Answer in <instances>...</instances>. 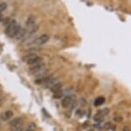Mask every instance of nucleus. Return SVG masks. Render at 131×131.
<instances>
[{
    "label": "nucleus",
    "mask_w": 131,
    "mask_h": 131,
    "mask_svg": "<svg viewBox=\"0 0 131 131\" xmlns=\"http://www.w3.org/2000/svg\"><path fill=\"white\" fill-rule=\"evenodd\" d=\"M21 26L18 25L15 20H12L7 26L5 27V33L7 36H9L10 38H14L15 35L17 34V33L18 32V30L20 29Z\"/></svg>",
    "instance_id": "obj_1"
},
{
    "label": "nucleus",
    "mask_w": 131,
    "mask_h": 131,
    "mask_svg": "<svg viewBox=\"0 0 131 131\" xmlns=\"http://www.w3.org/2000/svg\"><path fill=\"white\" fill-rule=\"evenodd\" d=\"M23 121H24V120H23L22 117L15 118V119L12 120V121L10 122V125H9L10 129L12 131H16V130H18V128H22Z\"/></svg>",
    "instance_id": "obj_2"
},
{
    "label": "nucleus",
    "mask_w": 131,
    "mask_h": 131,
    "mask_svg": "<svg viewBox=\"0 0 131 131\" xmlns=\"http://www.w3.org/2000/svg\"><path fill=\"white\" fill-rule=\"evenodd\" d=\"M48 40H49V35L48 34H42V35H40V36L36 38V39L31 42V43H32L35 47H39V46H41V45H43V44H45L46 42H47Z\"/></svg>",
    "instance_id": "obj_3"
},
{
    "label": "nucleus",
    "mask_w": 131,
    "mask_h": 131,
    "mask_svg": "<svg viewBox=\"0 0 131 131\" xmlns=\"http://www.w3.org/2000/svg\"><path fill=\"white\" fill-rule=\"evenodd\" d=\"M75 100V97L74 95H67L64 98L62 99V101H61V105H62L63 107L67 108V107H71L72 103Z\"/></svg>",
    "instance_id": "obj_4"
},
{
    "label": "nucleus",
    "mask_w": 131,
    "mask_h": 131,
    "mask_svg": "<svg viewBox=\"0 0 131 131\" xmlns=\"http://www.w3.org/2000/svg\"><path fill=\"white\" fill-rule=\"evenodd\" d=\"M45 68V63L43 62L41 63H39L37 64H33V65H30V68H29V71L31 73H32L34 75L35 73H37L38 71H41L42 69Z\"/></svg>",
    "instance_id": "obj_5"
},
{
    "label": "nucleus",
    "mask_w": 131,
    "mask_h": 131,
    "mask_svg": "<svg viewBox=\"0 0 131 131\" xmlns=\"http://www.w3.org/2000/svg\"><path fill=\"white\" fill-rule=\"evenodd\" d=\"M25 33H26V29L25 27H20V29L18 30V32L17 33V34L15 35L14 39L16 41H22L24 39V37L25 36Z\"/></svg>",
    "instance_id": "obj_6"
},
{
    "label": "nucleus",
    "mask_w": 131,
    "mask_h": 131,
    "mask_svg": "<svg viewBox=\"0 0 131 131\" xmlns=\"http://www.w3.org/2000/svg\"><path fill=\"white\" fill-rule=\"evenodd\" d=\"M12 117H13V112L12 110H6L0 115V118H1L2 121H9Z\"/></svg>",
    "instance_id": "obj_7"
},
{
    "label": "nucleus",
    "mask_w": 131,
    "mask_h": 131,
    "mask_svg": "<svg viewBox=\"0 0 131 131\" xmlns=\"http://www.w3.org/2000/svg\"><path fill=\"white\" fill-rule=\"evenodd\" d=\"M48 72H49V71H48V69H46V68H44V69H42L41 71H38L37 73H35L34 76H35L36 77H37V79L44 78V77H47Z\"/></svg>",
    "instance_id": "obj_8"
},
{
    "label": "nucleus",
    "mask_w": 131,
    "mask_h": 131,
    "mask_svg": "<svg viewBox=\"0 0 131 131\" xmlns=\"http://www.w3.org/2000/svg\"><path fill=\"white\" fill-rule=\"evenodd\" d=\"M58 82H59L58 79L55 78V77H48V79L46 80L45 85H46V87H47V88H49V89H51V88H52L55 84L58 83Z\"/></svg>",
    "instance_id": "obj_9"
},
{
    "label": "nucleus",
    "mask_w": 131,
    "mask_h": 131,
    "mask_svg": "<svg viewBox=\"0 0 131 131\" xmlns=\"http://www.w3.org/2000/svg\"><path fill=\"white\" fill-rule=\"evenodd\" d=\"M36 56H38V55L36 54V53H31V52H29V53H27L26 55L23 57V61H24L25 63H28L29 61H31V59H33V58H35Z\"/></svg>",
    "instance_id": "obj_10"
},
{
    "label": "nucleus",
    "mask_w": 131,
    "mask_h": 131,
    "mask_svg": "<svg viewBox=\"0 0 131 131\" xmlns=\"http://www.w3.org/2000/svg\"><path fill=\"white\" fill-rule=\"evenodd\" d=\"M35 25V17H29L28 20H27L26 23H25V28H29V27H32Z\"/></svg>",
    "instance_id": "obj_11"
},
{
    "label": "nucleus",
    "mask_w": 131,
    "mask_h": 131,
    "mask_svg": "<svg viewBox=\"0 0 131 131\" xmlns=\"http://www.w3.org/2000/svg\"><path fill=\"white\" fill-rule=\"evenodd\" d=\"M105 116L102 115V113H101V112H98V113H96L95 115H94V121H96V122H101L103 121V119H104Z\"/></svg>",
    "instance_id": "obj_12"
},
{
    "label": "nucleus",
    "mask_w": 131,
    "mask_h": 131,
    "mask_svg": "<svg viewBox=\"0 0 131 131\" xmlns=\"http://www.w3.org/2000/svg\"><path fill=\"white\" fill-rule=\"evenodd\" d=\"M41 62H43V58L40 57V56H36L35 58H33V59H31V61H29L28 63H27V64H29V65H33V64H37V63H41Z\"/></svg>",
    "instance_id": "obj_13"
},
{
    "label": "nucleus",
    "mask_w": 131,
    "mask_h": 131,
    "mask_svg": "<svg viewBox=\"0 0 131 131\" xmlns=\"http://www.w3.org/2000/svg\"><path fill=\"white\" fill-rule=\"evenodd\" d=\"M60 90H62V84H61L60 82H58V83L55 84L51 88V91L52 92V93H54V92H58V91H60Z\"/></svg>",
    "instance_id": "obj_14"
},
{
    "label": "nucleus",
    "mask_w": 131,
    "mask_h": 131,
    "mask_svg": "<svg viewBox=\"0 0 131 131\" xmlns=\"http://www.w3.org/2000/svg\"><path fill=\"white\" fill-rule=\"evenodd\" d=\"M102 128L104 130H111V129H113L114 128V124L112 123V122L110 121H108V122H106L105 124H103V126H102Z\"/></svg>",
    "instance_id": "obj_15"
},
{
    "label": "nucleus",
    "mask_w": 131,
    "mask_h": 131,
    "mask_svg": "<svg viewBox=\"0 0 131 131\" xmlns=\"http://www.w3.org/2000/svg\"><path fill=\"white\" fill-rule=\"evenodd\" d=\"M105 102V99L103 97H98L95 100H94V106L95 107H99V106H101L103 103Z\"/></svg>",
    "instance_id": "obj_16"
},
{
    "label": "nucleus",
    "mask_w": 131,
    "mask_h": 131,
    "mask_svg": "<svg viewBox=\"0 0 131 131\" xmlns=\"http://www.w3.org/2000/svg\"><path fill=\"white\" fill-rule=\"evenodd\" d=\"M62 96H63V91L62 90L58 91V92H56L53 93V98L54 99H60V98H62Z\"/></svg>",
    "instance_id": "obj_17"
},
{
    "label": "nucleus",
    "mask_w": 131,
    "mask_h": 131,
    "mask_svg": "<svg viewBox=\"0 0 131 131\" xmlns=\"http://www.w3.org/2000/svg\"><path fill=\"white\" fill-rule=\"evenodd\" d=\"M6 8H7V4L6 3H0V13L5 11Z\"/></svg>",
    "instance_id": "obj_18"
},
{
    "label": "nucleus",
    "mask_w": 131,
    "mask_h": 131,
    "mask_svg": "<svg viewBox=\"0 0 131 131\" xmlns=\"http://www.w3.org/2000/svg\"><path fill=\"white\" fill-rule=\"evenodd\" d=\"M114 120H115V121H122V116H115V117L114 118Z\"/></svg>",
    "instance_id": "obj_19"
},
{
    "label": "nucleus",
    "mask_w": 131,
    "mask_h": 131,
    "mask_svg": "<svg viewBox=\"0 0 131 131\" xmlns=\"http://www.w3.org/2000/svg\"><path fill=\"white\" fill-rule=\"evenodd\" d=\"M82 115H83V111H82L81 109H79V110L76 112V115H79L80 117H81Z\"/></svg>",
    "instance_id": "obj_20"
},
{
    "label": "nucleus",
    "mask_w": 131,
    "mask_h": 131,
    "mask_svg": "<svg viewBox=\"0 0 131 131\" xmlns=\"http://www.w3.org/2000/svg\"><path fill=\"white\" fill-rule=\"evenodd\" d=\"M122 131H131V129H130V128H129V127L125 126L123 128H122Z\"/></svg>",
    "instance_id": "obj_21"
},
{
    "label": "nucleus",
    "mask_w": 131,
    "mask_h": 131,
    "mask_svg": "<svg viewBox=\"0 0 131 131\" xmlns=\"http://www.w3.org/2000/svg\"><path fill=\"white\" fill-rule=\"evenodd\" d=\"M3 17H2V13H0V22H1V21H3Z\"/></svg>",
    "instance_id": "obj_22"
},
{
    "label": "nucleus",
    "mask_w": 131,
    "mask_h": 131,
    "mask_svg": "<svg viewBox=\"0 0 131 131\" xmlns=\"http://www.w3.org/2000/svg\"><path fill=\"white\" fill-rule=\"evenodd\" d=\"M1 105H2V100L0 99V107H1Z\"/></svg>",
    "instance_id": "obj_23"
},
{
    "label": "nucleus",
    "mask_w": 131,
    "mask_h": 131,
    "mask_svg": "<svg viewBox=\"0 0 131 131\" xmlns=\"http://www.w3.org/2000/svg\"><path fill=\"white\" fill-rule=\"evenodd\" d=\"M0 126H1V124H0Z\"/></svg>",
    "instance_id": "obj_24"
}]
</instances>
